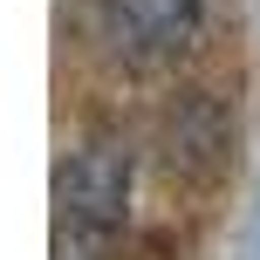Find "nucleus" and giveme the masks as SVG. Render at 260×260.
<instances>
[{
    "instance_id": "obj_1",
    "label": "nucleus",
    "mask_w": 260,
    "mask_h": 260,
    "mask_svg": "<svg viewBox=\"0 0 260 260\" xmlns=\"http://www.w3.org/2000/svg\"><path fill=\"white\" fill-rule=\"evenodd\" d=\"M62 212L89 233H110L130 212V151L123 144H82L62 171Z\"/></svg>"
},
{
    "instance_id": "obj_2",
    "label": "nucleus",
    "mask_w": 260,
    "mask_h": 260,
    "mask_svg": "<svg viewBox=\"0 0 260 260\" xmlns=\"http://www.w3.org/2000/svg\"><path fill=\"white\" fill-rule=\"evenodd\" d=\"M103 27L123 62H171L199 35V0H103Z\"/></svg>"
}]
</instances>
